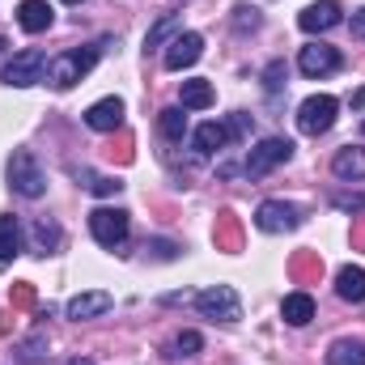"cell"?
<instances>
[{"mask_svg": "<svg viewBox=\"0 0 365 365\" xmlns=\"http://www.w3.org/2000/svg\"><path fill=\"white\" fill-rule=\"evenodd\" d=\"M64 365H93V361H86V357H73V361H64Z\"/></svg>", "mask_w": 365, "mask_h": 365, "instance_id": "d6a6232c", "label": "cell"}, {"mask_svg": "<svg viewBox=\"0 0 365 365\" xmlns=\"http://www.w3.org/2000/svg\"><path fill=\"white\" fill-rule=\"evenodd\" d=\"M43 73H47V56H43L38 47H26V51H17V56L4 64V86L26 90V86L43 81Z\"/></svg>", "mask_w": 365, "mask_h": 365, "instance_id": "52a82bcc", "label": "cell"}, {"mask_svg": "<svg viewBox=\"0 0 365 365\" xmlns=\"http://www.w3.org/2000/svg\"><path fill=\"white\" fill-rule=\"evenodd\" d=\"M30 238H34V255H51V251L60 247V230H56L47 217H38V221L30 225Z\"/></svg>", "mask_w": 365, "mask_h": 365, "instance_id": "7402d4cb", "label": "cell"}, {"mask_svg": "<svg viewBox=\"0 0 365 365\" xmlns=\"http://www.w3.org/2000/svg\"><path fill=\"white\" fill-rule=\"evenodd\" d=\"M77 179H81V187L86 191H93V195H115L123 182H115L110 175H93V170H77Z\"/></svg>", "mask_w": 365, "mask_h": 365, "instance_id": "4316f807", "label": "cell"}, {"mask_svg": "<svg viewBox=\"0 0 365 365\" xmlns=\"http://www.w3.org/2000/svg\"><path fill=\"white\" fill-rule=\"evenodd\" d=\"M361 128H365V123H361Z\"/></svg>", "mask_w": 365, "mask_h": 365, "instance_id": "d590c367", "label": "cell"}, {"mask_svg": "<svg viewBox=\"0 0 365 365\" xmlns=\"http://www.w3.org/2000/svg\"><path fill=\"white\" fill-rule=\"evenodd\" d=\"M115 306V297L110 293H102V289H90V293H77L73 302H68V319H98V314H106Z\"/></svg>", "mask_w": 365, "mask_h": 365, "instance_id": "5bb4252c", "label": "cell"}, {"mask_svg": "<svg viewBox=\"0 0 365 365\" xmlns=\"http://www.w3.org/2000/svg\"><path fill=\"white\" fill-rule=\"evenodd\" d=\"M4 175H9V187H13L21 200H38V195L47 191V175H43V166H38L34 153H26V149H13Z\"/></svg>", "mask_w": 365, "mask_h": 365, "instance_id": "7a4b0ae2", "label": "cell"}, {"mask_svg": "<svg viewBox=\"0 0 365 365\" xmlns=\"http://www.w3.org/2000/svg\"><path fill=\"white\" fill-rule=\"evenodd\" d=\"M212 98H217V90H212V81H182V110H204V106H212Z\"/></svg>", "mask_w": 365, "mask_h": 365, "instance_id": "44dd1931", "label": "cell"}, {"mask_svg": "<svg viewBox=\"0 0 365 365\" xmlns=\"http://www.w3.org/2000/svg\"><path fill=\"white\" fill-rule=\"evenodd\" d=\"M64 4H81V0H64Z\"/></svg>", "mask_w": 365, "mask_h": 365, "instance_id": "e575fe53", "label": "cell"}, {"mask_svg": "<svg viewBox=\"0 0 365 365\" xmlns=\"http://www.w3.org/2000/svg\"><path fill=\"white\" fill-rule=\"evenodd\" d=\"M225 128H230V140H242V136H251V128H255V123H251V115H247V110H234Z\"/></svg>", "mask_w": 365, "mask_h": 365, "instance_id": "f1b7e54d", "label": "cell"}, {"mask_svg": "<svg viewBox=\"0 0 365 365\" xmlns=\"http://www.w3.org/2000/svg\"><path fill=\"white\" fill-rule=\"evenodd\" d=\"M47 361V336H30V340H21L17 344V365H43Z\"/></svg>", "mask_w": 365, "mask_h": 365, "instance_id": "d4e9b609", "label": "cell"}, {"mask_svg": "<svg viewBox=\"0 0 365 365\" xmlns=\"http://www.w3.org/2000/svg\"><path fill=\"white\" fill-rule=\"evenodd\" d=\"M200 349H204V336H200V331H179V336L170 340L166 357H195Z\"/></svg>", "mask_w": 365, "mask_h": 365, "instance_id": "484cf974", "label": "cell"}, {"mask_svg": "<svg viewBox=\"0 0 365 365\" xmlns=\"http://www.w3.org/2000/svg\"><path fill=\"white\" fill-rule=\"evenodd\" d=\"M191 145H195L200 158H208V153H217V149L230 145V128H225V123H200L195 136H191Z\"/></svg>", "mask_w": 365, "mask_h": 365, "instance_id": "2e32d148", "label": "cell"}, {"mask_svg": "<svg viewBox=\"0 0 365 365\" xmlns=\"http://www.w3.org/2000/svg\"><path fill=\"white\" fill-rule=\"evenodd\" d=\"M327 365H365V344L361 340H336L327 353Z\"/></svg>", "mask_w": 365, "mask_h": 365, "instance_id": "603a6c76", "label": "cell"}, {"mask_svg": "<svg viewBox=\"0 0 365 365\" xmlns=\"http://www.w3.org/2000/svg\"><path fill=\"white\" fill-rule=\"evenodd\" d=\"M336 293L344 297V302H365V268H340L336 272Z\"/></svg>", "mask_w": 365, "mask_h": 365, "instance_id": "ffe728a7", "label": "cell"}, {"mask_svg": "<svg viewBox=\"0 0 365 365\" xmlns=\"http://www.w3.org/2000/svg\"><path fill=\"white\" fill-rule=\"evenodd\" d=\"M331 170H336V179L361 182L365 179V145H349V149H340V153L331 158Z\"/></svg>", "mask_w": 365, "mask_h": 365, "instance_id": "9a60e30c", "label": "cell"}, {"mask_svg": "<svg viewBox=\"0 0 365 365\" xmlns=\"http://www.w3.org/2000/svg\"><path fill=\"white\" fill-rule=\"evenodd\" d=\"M280 77H284V64H280V60H276L272 68H268V73H264V81H268V93H276V90H280V86H284V81H280Z\"/></svg>", "mask_w": 365, "mask_h": 365, "instance_id": "f546056e", "label": "cell"}, {"mask_svg": "<svg viewBox=\"0 0 365 365\" xmlns=\"http://www.w3.org/2000/svg\"><path fill=\"white\" fill-rule=\"evenodd\" d=\"M280 314H284L289 327H306V323L314 319V297H310V293H289V297L280 302Z\"/></svg>", "mask_w": 365, "mask_h": 365, "instance_id": "ac0fdd59", "label": "cell"}, {"mask_svg": "<svg viewBox=\"0 0 365 365\" xmlns=\"http://www.w3.org/2000/svg\"><path fill=\"white\" fill-rule=\"evenodd\" d=\"M128 230H132V221H128V212H123V208H93V212H90L93 242H98V247H106V251H123Z\"/></svg>", "mask_w": 365, "mask_h": 365, "instance_id": "3957f363", "label": "cell"}, {"mask_svg": "<svg viewBox=\"0 0 365 365\" xmlns=\"http://www.w3.org/2000/svg\"><path fill=\"white\" fill-rule=\"evenodd\" d=\"M340 21H344V9H340L336 0H314V4H306V9L297 13V26H302L306 34H323V30L340 26Z\"/></svg>", "mask_w": 365, "mask_h": 365, "instance_id": "9c48e42d", "label": "cell"}, {"mask_svg": "<svg viewBox=\"0 0 365 365\" xmlns=\"http://www.w3.org/2000/svg\"><path fill=\"white\" fill-rule=\"evenodd\" d=\"M21 255V225L17 217H0V268H9Z\"/></svg>", "mask_w": 365, "mask_h": 365, "instance_id": "d6986e66", "label": "cell"}, {"mask_svg": "<svg viewBox=\"0 0 365 365\" xmlns=\"http://www.w3.org/2000/svg\"><path fill=\"white\" fill-rule=\"evenodd\" d=\"M179 34H182V17H179V13H162V17L149 26V34H145V51H158L166 38L175 43Z\"/></svg>", "mask_w": 365, "mask_h": 365, "instance_id": "e0dca14e", "label": "cell"}, {"mask_svg": "<svg viewBox=\"0 0 365 365\" xmlns=\"http://www.w3.org/2000/svg\"><path fill=\"white\" fill-rule=\"evenodd\" d=\"M289 158H293V140H284V136H268V140H259V145L247 153L242 170H247V179H264L268 170L284 166Z\"/></svg>", "mask_w": 365, "mask_h": 365, "instance_id": "5b68a950", "label": "cell"}, {"mask_svg": "<svg viewBox=\"0 0 365 365\" xmlns=\"http://www.w3.org/2000/svg\"><path fill=\"white\" fill-rule=\"evenodd\" d=\"M336 110H340V102H336L331 93H310V98L297 106V128H302L306 136H323V132H331Z\"/></svg>", "mask_w": 365, "mask_h": 365, "instance_id": "8992f818", "label": "cell"}, {"mask_svg": "<svg viewBox=\"0 0 365 365\" xmlns=\"http://www.w3.org/2000/svg\"><path fill=\"white\" fill-rule=\"evenodd\" d=\"M4 47H9V43H4V38H0V56H4Z\"/></svg>", "mask_w": 365, "mask_h": 365, "instance_id": "836d02e7", "label": "cell"}, {"mask_svg": "<svg viewBox=\"0 0 365 365\" xmlns=\"http://www.w3.org/2000/svg\"><path fill=\"white\" fill-rule=\"evenodd\" d=\"M349 30H353V38H365V9H357V13L349 17Z\"/></svg>", "mask_w": 365, "mask_h": 365, "instance_id": "1f68e13d", "label": "cell"}, {"mask_svg": "<svg viewBox=\"0 0 365 365\" xmlns=\"http://www.w3.org/2000/svg\"><path fill=\"white\" fill-rule=\"evenodd\" d=\"M158 132H162L166 140H182V136H187V110H182V106H166V110L158 115Z\"/></svg>", "mask_w": 365, "mask_h": 365, "instance_id": "cb8c5ba5", "label": "cell"}, {"mask_svg": "<svg viewBox=\"0 0 365 365\" xmlns=\"http://www.w3.org/2000/svg\"><path fill=\"white\" fill-rule=\"evenodd\" d=\"M297 68L306 77H327V73L340 68V51L336 47H323V43H310V47L297 51Z\"/></svg>", "mask_w": 365, "mask_h": 365, "instance_id": "8fae6325", "label": "cell"}, {"mask_svg": "<svg viewBox=\"0 0 365 365\" xmlns=\"http://www.w3.org/2000/svg\"><path fill=\"white\" fill-rule=\"evenodd\" d=\"M255 225L264 234H284V230H297L302 225V208L297 204H284V200H264L255 208Z\"/></svg>", "mask_w": 365, "mask_h": 365, "instance_id": "ba28073f", "label": "cell"}, {"mask_svg": "<svg viewBox=\"0 0 365 365\" xmlns=\"http://www.w3.org/2000/svg\"><path fill=\"white\" fill-rule=\"evenodd\" d=\"M331 204H336V208H365V195H340V191H336Z\"/></svg>", "mask_w": 365, "mask_h": 365, "instance_id": "4dcf8cb0", "label": "cell"}, {"mask_svg": "<svg viewBox=\"0 0 365 365\" xmlns=\"http://www.w3.org/2000/svg\"><path fill=\"white\" fill-rule=\"evenodd\" d=\"M259 21H264V17H259V9H255V4H238V9H234V30H238V34L259 30Z\"/></svg>", "mask_w": 365, "mask_h": 365, "instance_id": "83f0119b", "label": "cell"}, {"mask_svg": "<svg viewBox=\"0 0 365 365\" xmlns=\"http://www.w3.org/2000/svg\"><path fill=\"white\" fill-rule=\"evenodd\" d=\"M51 21H56V13L47 0H21L17 4V26L26 34H43V30H51Z\"/></svg>", "mask_w": 365, "mask_h": 365, "instance_id": "4fadbf2b", "label": "cell"}, {"mask_svg": "<svg viewBox=\"0 0 365 365\" xmlns=\"http://www.w3.org/2000/svg\"><path fill=\"white\" fill-rule=\"evenodd\" d=\"M204 56V38L195 34V30H182L179 38L166 47V56H162V64L170 68V73H182V68H191L195 60Z\"/></svg>", "mask_w": 365, "mask_h": 365, "instance_id": "30bf717a", "label": "cell"}, {"mask_svg": "<svg viewBox=\"0 0 365 365\" xmlns=\"http://www.w3.org/2000/svg\"><path fill=\"white\" fill-rule=\"evenodd\" d=\"M195 310L204 319H212V323H238L242 319V302H238V293L230 284H212V289L195 293Z\"/></svg>", "mask_w": 365, "mask_h": 365, "instance_id": "277c9868", "label": "cell"}, {"mask_svg": "<svg viewBox=\"0 0 365 365\" xmlns=\"http://www.w3.org/2000/svg\"><path fill=\"white\" fill-rule=\"evenodd\" d=\"M86 123H90L93 132H115V128H123V98H102V102H93L90 110H86Z\"/></svg>", "mask_w": 365, "mask_h": 365, "instance_id": "7c38bea8", "label": "cell"}, {"mask_svg": "<svg viewBox=\"0 0 365 365\" xmlns=\"http://www.w3.org/2000/svg\"><path fill=\"white\" fill-rule=\"evenodd\" d=\"M98 56H102V43H93V47H73V51L47 60V81H51L56 90H73L93 64H98Z\"/></svg>", "mask_w": 365, "mask_h": 365, "instance_id": "6da1fadb", "label": "cell"}]
</instances>
